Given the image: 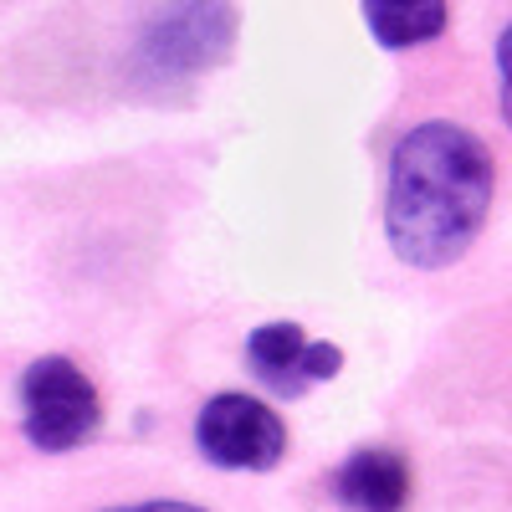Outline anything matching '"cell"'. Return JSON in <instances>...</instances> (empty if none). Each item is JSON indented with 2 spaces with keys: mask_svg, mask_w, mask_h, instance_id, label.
Segmentation results:
<instances>
[{
  "mask_svg": "<svg viewBox=\"0 0 512 512\" xmlns=\"http://www.w3.org/2000/svg\"><path fill=\"white\" fill-rule=\"evenodd\" d=\"M497 195L492 149L461 123H415L390 149L384 236L410 272H441L461 262L482 236Z\"/></svg>",
  "mask_w": 512,
  "mask_h": 512,
  "instance_id": "1",
  "label": "cell"
},
{
  "mask_svg": "<svg viewBox=\"0 0 512 512\" xmlns=\"http://www.w3.org/2000/svg\"><path fill=\"white\" fill-rule=\"evenodd\" d=\"M236 47L231 0H149L134 41V82L144 93H185Z\"/></svg>",
  "mask_w": 512,
  "mask_h": 512,
  "instance_id": "2",
  "label": "cell"
},
{
  "mask_svg": "<svg viewBox=\"0 0 512 512\" xmlns=\"http://www.w3.org/2000/svg\"><path fill=\"white\" fill-rule=\"evenodd\" d=\"M21 431L36 451L67 456L77 446L98 441L103 431V400L93 379L82 374L67 354H41L21 369Z\"/></svg>",
  "mask_w": 512,
  "mask_h": 512,
  "instance_id": "3",
  "label": "cell"
},
{
  "mask_svg": "<svg viewBox=\"0 0 512 512\" xmlns=\"http://www.w3.org/2000/svg\"><path fill=\"white\" fill-rule=\"evenodd\" d=\"M195 446L221 472H277L287 456V425L267 400L221 390L195 415Z\"/></svg>",
  "mask_w": 512,
  "mask_h": 512,
  "instance_id": "4",
  "label": "cell"
},
{
  "mask_svg": "<svg viewBox=\"0 0 512 512\" xmlns=\"http://www.w3.org/2000/svg\"><path fill=\"white\" fill-rule=\"evenodd\" d=\"M246 364L272 395L303 400L313 384H323V379H333L338 369H344V349L313 344L297 323H262L246 338Z\"/></svg>",
  "mask_w": 512,
  "mask_h": 512,
  "instance_id": "5",
  "label": "cell"
},
{
  "mask_svg": "<svg viewBox=\"0 0 512 512\" xmlns=\"http://www.w3.org/2000/svg\"><path fill=\"white\" fill-rule=\"evenodd\" d=\"M410 487V461L395 446H359L333 472V497L344 512H405Z\"/></svg>",
  "mask_w": 512,
  "mask_h": 512,
  "instance_id": "6",
  "label": "cell"
},
{
  "mask_svg": "<svg viewBox=\"0 0 512 512\" xmlns=\"http://www.w3.org/2000/svg\"><path fill=\"white\" fill-rule=\"evenodd\" d=\"M359 11L384 52H410L446 31L451 0H359Z\"/></svg>",
  "mask_w": 512,
  "mask_h": 512,
  "instance_id": "7",
  "label": "cell"
},
{
  "mask_svg": "<svg viewBox=\"0 0 512 512\" xmlns=\"http://www.w3.org/2000/svg\"><path fill=\"white\" fill-rule=\"evenodd\" d=\"M497 77H502L497 108H502V123L512 128V26H502V36H497Z\"/></svg>",
  "mask_w": 512,
  "mask_h": 512,
  "instance_id": "8",
  "label": "cell"
},
{
  "mask_svg": "<svg viewBox=\"0 0 512 512\" xmlns=\"http://www.w3.org/2000/svg\"><path fill=\"white\" fill-rule=\"evenodd\" d=\"M108 512H205L195 502H128V507H108Z\"/></svg>",
  "mask_w": 512,
  "mask_h": 512,
  "instance_id": "9",
  "label": "cell"
}]
</instances>
